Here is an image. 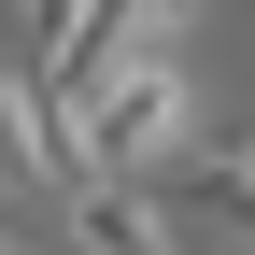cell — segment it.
Wrapping results in <instances>:
<instances>
[{"instance_id":"6da1fadb","label":"cell","mask_w":255,"mask_h":255,"mask_svg":"<svg viewBox=\"0 0 255 255\" xmlns=\"http://www.w3.org/2000/svg\"><path fill=\"white\" fill-rule=\"evenodd\" d=\"M43 100H57V142H71V170H142V184H156V170L184 156V128H199V71H184V14L128 28L114 57L57 71Z\"/></svg>"},{"instance_id":"7a4b0ae2","label":"cell","mask_w":255,"mask_h":255,"mask_svg":"<svg viewBox=\"0 0 255 255\" xmlns=\"http://www.w3.org/2000/svg\"><path fill=\"white\" fill-rule=\"evenodd\" d=\"M57 227H71V255H184L170 199H156L142 170H71L57 184Z\"/></svg>"},{"instance_id":"3957f363","label":"cell","mask_w":255,"mask_h":255,"mask_svg":"<svg viewBox=\"0 0 255 255\" xmlns=\"http://www.w3.org/2000/svg\"><path fill=\"white\" fill-rule=\"evenodd\" d=\"M0 170L14 184H71V142H57V100L28 57H0Z\"/></svg>"},{"instance_id":"277c9868","label":"cell","mask_w":255,"mask_h":255,"mask_svg":"<svg viewBox=\"0 0 255 255\" xmlns=\"http://www.w3.org/2000/svg\"><path fill=\"white\" fill-rule=\"evenodd\" d=\"M156 184H184L213 227H241V241H255V142H241V156H213V170H156Z\"/></svg>"},{"instance_id":"5b68a950","label":"cell","mask_w":255,"mask_h":255,"mask_svg":"<svg viewBox=\"0 0 255 255\" xmlns=\"http://www.w3.org/2000/svg\"><path fill=\"white\" fill-rule=\"evenodd\" d=\"M71 14H85V0H14V28H28V71H43V57L71 43Z\"/></svg>"},{"instance_id":"8992f818","label":"cell","mask_w":255,"mask_h":255,"mask_svg":"<svg viewBox=\"0 0 255 255\" xmlns=\"http://www.w3.org/2000/svg\"><path fill=\"white\" fill-rule=\"evenodd\" d=\"M0 255H28V213H14V170H0Z\"/></svg>"}]
</instances>
